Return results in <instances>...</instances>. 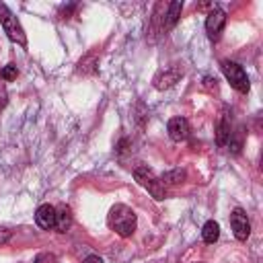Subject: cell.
Instances as JSON below:
<instances>
[{
  "label": "cell",
  "instance_id": "4fadbf2b",
  "mask_svg": "<svg viewBox=\"0 0 263 263\" xmlns=\"http://www.w3.org/2000/svg\"><path fill=\"white\" fill-rule=\"evenodd\" d=\"M72 224V214L68 208H58L55 210V230L58 232H66Z\"/></svg>",
  "mask_w": 263,
  "mask_h": 263
},
{
  "label": "cell",
  "instance_id": "ba28073f",
  "mask_svg": "<svg viewBox=\"0 0 263 263\" xmlns=\"http://www.w3.org/2000/svg\"><path fill=\"white\" fill-rule=\"evenodd\" d=\"M166 129H168V136L173 142H183L189 136V121L185 117H173V119H168Z\"/></svg>",
  "mask_w": 263,
  "mask_h": 263
},
{
  "label": "cell",
  "instance_id": "5b68a950",
  "mask_svg": "<svg viewBox=\"0 0 263 263\" xmlns=\"http://www.w3.org/2000/svg\"><path fill=\"white\" fill-rule=\"evenodd\" d=\"M224 25H226V12H224L220 6H214L212 12H210L208 18H205V31H208V37L216 41V39L220 37V33H222Z\"/></svg>",
  "mask_w": 263,
  "mask_h": 263
},
{
  "label": "cell",
  "instance_id": "d6986e66",
  "mask_svg": "<svg viewBox=\"0 0 263 263\" xmlns=\"http://www.w3.org/2000/svg\"><path fill=\"white\" fill-rule=\"evenodd\" d=\"M82 263H103V259H101V257H97V255H88Z\"/></svg>",
  "mask_w": 263,
  "mask_h": 263
},
{
  "label": "cell",
  "instance_id": "ffe728a7",
  "mask_svg": "<svg viewBox=\"0 0 263 263\" xmlns=\"http://www.w3.org/2000/svg\"><path fill=\"white\" fill-rule=\"evenodd\" d=\"M195 263H205V261H195Z\"/></svg>",
  "mask_w": 263,
  "mask_h": 263
},
{
  "label": "cell",
  "instance_id": "7c38bea8",
  "mask_svg": "<svg viewBox=\"0 0 263 263\" xmlns=\"http://www.w3.org/2000/svg\"><path fill=\"white\" fill-rule=\"evenodd\" d=\"M218 236H220V226H218V222L208 220V222L203 224V228H201V238H203V242L214 245V242L218 240Z\"/></svg>",
  "mask_w": 263,
  "mask_h": 263
},
{
  "label": "cell",
  "instance_id": "ac0fdd59",
  "mask_svg": "<svg viewBox=\"0 0 263 263\" xmlns=\"http://www.w3.org/2000/svg\"><path fill=\"white\" fill-rule=\"evenodd\" d=\"M6 99H8L6 88H4V86H0V109H4V107H6Z\"/></svg>",
  "mask_w": 263,
  "mask_h": 263
},
{
  "label": "cell",
  "instance_id": "30bf717a",
  "mask_svg": "<svg viewBox=\"0 0 263 263\" xmlns=\"http://www.w3.org/2000/svg\"><path fill=\"white\" fill-rule=\"evenodd\" d=\"M164 10L166 12L162 16V29L166 31V29H171V27L177 25V21L181 16V10H183V2H171V4H166Z\"/></svg>",
  "mask_w": 263,
  "mask_h": 263
},
{
  "label": "cell",
  "instance_id": "5bb4252c",
  "mask_svg": "<svg viewBox=\"0 0 263 263\" xmlns=\"http://www.w3.org/2000/svg\"><path fill=\"white\" fill-rule=\"evenodd\" d=\"M185 177H187V173H185L183 168H175V171L164 173V175L160 177V181H162V185H179V183L185 181Z\"/></svg>",
  "mask_w": 263,
  "mask_h": 263
},
{
  "label": "cell",
  "instance_id": "8fae6325",
  "mask_svg": "<svg viewBox=\"0 0 263 263\" xmlns=\"http://www.w3.org/2000/svg\"><path fill=\"white\" fill-rule=\"evenodd\" d=\"M232 138V132H230V121L226 117H222L218 121V127H216V142L218 146H228V140Z\"/></svg>",
  "mask_w": 263,
  "mask_h": 263
},
{
  "label": "cell",
  "instance_id": "6da1fadb",
  "mask_svg": "<svg viewBox=\"0 0 263 263\" xmlns=\"http://www.w3.org/2000/svg\"><path fill=\"white\" fill-rule=\"evenodd\" d=\"M107 224H109V228H111L115 234H119L121 238H129V236L134 234V230H136L138 220H136V214H134L132 208H127V205H123V203H115V205L109 210Z\"/></svg>",
  "mask_w": 263,
  "mask_h": 263
},
{
  "label": "cell",
  "instance_id": "8992f818",
  "mask_svg": "<svg viewBox=\"0 0 263 263\" xmlns=\"http://www.w3.org/2000/svg\"><path fill=\"white\" fill-rule=\"evenodd\" d=\"M230 226H232V232L236 236V240H247L249 234H251V222L247 218V214L236 208L232 214H230Z\"/></svg>",
  "mask_w": 263,
  "mask_h": 263
},
{
  "label": "cell",
  "instance_id": "9c48e42d",
  "mask_svg": "<svg viewBox=\"0 0 263 263\" xmlns=\"http://www.w3.org/2000/svg\"><path fill=\"white\" fill-rule=\"evenodd\" d=\"M181 68H177V66H173V68H168V70H162V72H158L156 76H154V86L158 88V90H164V88H171L179 78H181Z\"/></svg>",
  "mask_w": 263,
  "mask_h": 263
},
{
  "label": "cell",
  "instance_id": "9a60e30c",
  "mask_svg": "<svg viewBox=\"0 0 263 263\" xmlns=\"http://www.w3.org/2000/svg\"><path fill=\"white\" fill-rule=\"evenodd\" d=\"M16 74H18V70H16L14 64H6L4 68H0V78L2 80H14Z\"/></svg>",
  "mask_w": 263,
  "mask_h": 263
},
{
  "label": "cell",
  "instance_id": "2e32d148",
  "mask_svg": "<svg viewBox=\"0 0 263 263\" xmlns=\"http://www.w3.org/2000/svg\"><path fill=\"white\" fill-rule=\"evenodd\" d=\"M97 62V58L90 53V55H86L84 60H80V64H78V72H92L95 68L90 66V64H95Z\"/></svg>",
  "mask_w": 263,
  "mask_h": 263
},
{
  "label": "cell",
  "instance_id": "52a82bcc",
  "mask_svg": "<svg viewBox=\"0 0 263 263\" xmlns=\"http://www.w3.org/2000/svg\"><path fill=\"white\" fill-rule=\"evenodd\" d=\"M35 222L41 230H51L55 228V208L49 203H41L35 212Z\"/></svg>",
  "mask_w": 263,
  "mask_h": 263
},
{
  "label": "cell",
  "instance_id": "7a4b0ae2",
  "mask_svg": "<svg viewBox=\"0 0 263 263\" xmlns=\"http://www.w3.org/2000/svg\"><path fill=\"white\" fill-rule=\"evenodd\" d=\"M134 179H136V183L138 185H142L154 199H164L166 197V187L162 185V181H160V177H156L154 175V171L152 168H148L146 164H138L136 168H134Z\"/></svg>",
  "mask_w": 263,
  "mask_h": 263
},
{
  "label": "cell",
  "instance_id": "e0dca14e",
  "mask_svg": "<svg viewBox=\"0 0 263 263\" xmlns=\"http://www.w3.org/2000/svg\"><path fill=\"white\" fill-rule=\"evenodd\" d=\"M10 236H12V232H10V230H4V228H0V245L8 242V240H10Z\"/></svg>",
  "mask_w": 263,
  "mask_h": 263
},
{
  "label": "cell",
  "instance_id": "277c9868",
  "mask_svg": "<svg viewBox=\"0 0 263 263\" xmlns=\"http://www.w3.org/2000/svg\"><path fill=\"white\" fill-rule=\"evenodd\" d=\"M220 68H222V74L226 76V80L230 82V86L238 92H249L251 84H249V76L245 72V68L236 62H230V60H222L220 62Z\"/></svg>",
  "mask_w": 263,
  "mask_h": 263
},
{
  "label": "cell",
  "instance_id": "3957f363",
  "mask_svg": "<svg viewBox=\"0 0 263 263\" xmlns=\"http://www.w3.org/2000/svg\"><path fill=\"white\" fill-rule=\"evenodd\" d=\"M0 25H2V29H4V33L8 35V39L10 41H14V43H18V45H27V35H25V31H23V27H21V23H18V18L12 14V10L6 6V4H2L0 2Z\"/></svg>",
  "mask_w": 263,
  "mask_h": 263
}]
</instances>
